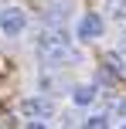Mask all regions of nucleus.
I'll return each mask as SVG.
<instances>
[{
    "mask_svg": "<svg viewBox=\"0 0 126 129\" xmlns=\"http://www.w3.org/2000/svg\"><path fill=\"white\" fill-rule=\"evenodd\" d=\"M34 44H38L41 58H44V61H51V64H61V61H79V51H75V48H68V41L61 38V34L41 31L38 38H34Z\"/></svg>",
    "mask_w": 126,
    "mask_h": 129,
    "instance_id": "f257e3e1",
    "label": "nucleus"
},
{
    "mask_svg": "<svg viewBox=\"0 0 126 129\" xmlns=\"http://www.w3.org/2000/svg\"><path fill=\"white\" fill-rule=\"evenodd\" d=\"M102 31H106V24H102V17L99 14H82L79 17V24H75V38L79 41H95V38H102Z\"/></svg>",
    "mask_w": 126,
    "mask_h": 129,
    "instance_id": "f03ea898",
    "label": "nucleus"
},
{
    "mask_svg": "<svg viewBox=\"0 0 126 129\" xmlns=\"http://www.w3.org/2000/svg\"><path fill=\"white\" fill-rule=\"evenodd\" d=\"M24 27H27L24 10H17V7H7V10H0V31H4L7 38H17V34H24Z\"/></svg>",
    "mask_w": 126,
    "mask_h": 129,
    "instance_id": "7ed1b4c3",
    "label": "nucleus"
},
{
    "mask_svg": "<svg viewBox=\"0 0 126 129\" xmlns=\"http://www.w3.org/2000/svg\"><path fill=\"white\" fill-rule=\"evenodd\" d=\"M20 116L44 119V116H51V102L48 99H20Z\"/></svg>",
    "mask_w": 126,
    "mask_h": 129,
    "instance_id": "20e7f679",
    "label": "nucleus"
},
{
    "mask_svg": "<svg viewBox=\"0 0 126 129\" xmlns=\"http://www.w3.org/2000/svg\"><path fill=\"white\" fill-rule=\"evenodd\" d=\"M95 99H99V88L95 85H75L72 88V102L75 105H92Z\"/></svg>",
    "mask_w": 126,
    "mask_h": 129,
    "instance_id": "39448f33",
    "label": "nucleus"
},
{
    "mask_svg": "<svg viewBox=\"0 0 126 129\" xmlns=\"http://www.w3.org/2000/svg\"><path fill=\"white\" fill-rule=\"evenodd\" d=\"M109 61H116L113 68H123V71H126V41H123V44H116V51L109 54Z\"/></svg>",
    "mask_w": 126,
    "mask_h": 129,
    "instance_id": "423d86ee",
    "label": "nucleus"
},
{
    "mask_svg": "<svg viewBox=\"0 0 126 129\" xmlns=\"http://www.w3.org/2000/svg\"><path fill=\"white\" fill-rule=\"evenodd\" d=\"M82 129H109V116H89Z\"/></svg>",
    "mask_w": 126,
    "mask_h": 129,
    "instance_id": "0eeeda50",
    "label": "nucleus"
},
{
    "mask_svg": "<svg viewBox=\"0 0 126 129\" xmlns=\"http://www.w3.org/2000/svg\"><path fill=\"white\" fill-rule=\"evenodd\" d=\"M109 14L113 20H126V0H109Z\"/></svg>",
    "mask_w": 126,
    "mask_h": 129,
    "instance_id": "6e6552de",
    "label": "nucleus"
},
{
    "mask_svg": "<svg viewBox=\"0 0 126 129\" xmlns=\"http://www.w3.org/2000/svg\"><path fill=\"white\" fill-rule=\"evenodd\" d=\"M24 129H48V126H44V122H38V119H31V122H27Z\"/></svg>",
    "mask_w": 126,
    "mask_h": 129,
    "instance_id": "1a4fd4ad",
    "label": "nucleus"
},
{
    "mask_svg": "<svg viewBox=\"0 0 126 129\" xmlns=\"http://www.w3.org/2000/svg\"><path fill=\"white\" fill-rule=\"evenodd\" d=\"M119 129H126V122H123V126H119Z\"/></svg>",
    "mask_w": 126,
    "mask_h": 129,
    "instance_id": "9d476101",
    "label": "nucleus"
}]
</instances>
